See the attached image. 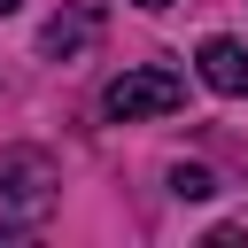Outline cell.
<instances>
[{
	"label": "cell",
	"mask_w": 248,
	"mask_h": 248,
	"mask_svg": "<svg viewBox=\"0 0 248 248\" xmlns=\"http://www.w3.org/2000/svg\"><path fill=\"white\" fill-rule=\"evenodd\" d=\"M170 194H178V202H209V194H217V178H209L202 163H178V170H170Z\"/></svg>",
	"instance_id": "5b68a950"
},
{
	"label": "cell",
	"mask_w": 248,
	"mask_h": 248,
	"mask_svg": "<svg viewBox=\"0 0 248 248\" xmlns=\"http://www.w3.org/2000/svg\"><path fill=\"white\" fill-rule=\"evenodd\" d=\"M202 78L225 101H248V46L240 39H202Z\"/></svg>",
	"instance_id": "277c9868"
},
{
	"label": "cell",
	"mask_w": 248,
	"mask_h": 248,
	"mask_svg": "<svg viewBox=\"0 0 248 248\" xmlns=\"http://www.w3.org/2000/svg\"><path fill=\"white\" fill-rule=\"evenodd\" d=\"M93 39H101V8H62V16L39 31V54H46V62H70V54H85Z\"/></svg>",
	"instance_id": "3957f363"
},
{
	"label": "cell",
	"mask_w": 248,
	"mask_h": 248,
	"mask_svg": "<svg viewBox=\"0 0 248 248\" xmlns=\"http://www.w3.org/2000/svg\"><path fill=\"white\" fill-rule=\"evenodd\" d=\"M178 101H186V78H178V70H163V62H147V70H124V78H108V85H101V116H116V124L170 116Z\"/></svg>",
	"instance_id": "7a4b0ae2"
},
{
	"label": "cell",
	"mask_w": 248,
	"mask_h": 248,
	"mask_svg": "<svg viewBox=\"0 0 248 248\" xmlns=\"http://www.w3.org/2000/svg\"><path fill=\"white\" fill-rule=\"evenodd\" d=\"M8 8H16V0H0V16H8Z\"/></svg>",
	"instance_id": "52a82bcc"
},
{
	"label": "cell",
	"mask_w": 248,
	"mask_h": 248,
	"mask_svg": "<svg viewBox=\"0 0 248 248\" xmlns=\"http://www.w3.org/2000/svg\"><path fill=\"white\" fill-rule=\"evenodd\" d=\"M140 8H170V0H140Z\"/></svg>",
	"instance_id": "8992f818"
},
{
	"label": "cell",
	"mask_w": 248,
	"mask_h": 248,
	"mask_svg": "<svg viewBox=\"0 0 248 248\" xmlns=\"http://www.w3.org/2000/svg\"><path fill=\"white\" fill-rule=\"evenodd\" d=\"M54 209V163L39 147H0V240L46 225Z\"/></svg>",
	"instance_id": "6da1fadb"
}]
</instances>
